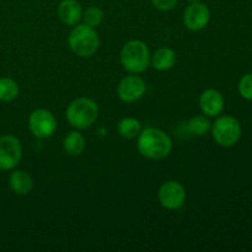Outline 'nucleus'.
<instances>
[{"instance_id": "obj_3", "label": "nucleus", "mask_w": 252, "mask_h": 252, "mask_svg": "<svg viewBox=\"0 0 252 252\" xmlns=\"http://www.w3.org/2000/svg\"><path fill=\"white\" fill-rule=\"evenodd\" d=\"M150 57L152 54L145 42L132 39L121 49V65L129 74H142L150 66Z\"/></svg>"}, {"instance_id": "obj_4", "label": "nucleus", "mask_w": 252, "mask_h": 252, "mask_svg": "<svg viewBox=\"0 0 252 252\" xmlns=\"http://www.w3.org/2000/svg\"><path fill=\"white\" fill-rule=\"evenodd\" d=\"M98 117V106L93 98L78 97L71 101L65 110L69 125L78 130L88 129Z\"/></svg>"}, {"instance_id": "obj_2", "label": "nucleus", "mask_w": 252, "mask_h": 252, "mask_svg": "<svg viewBox=\"0 0 252 252\" xmlns=\"http://www.w3.org/2000/svg\"><path fill=\"white\" fill-rule=\"evenodd\" d=\"M68 46L75 56L89 58L97 52L100 47V37L96 29L86 24H76L68 36Z\"/></svg>"}, {"instance_id": "obj_20", "label": "nucleus", "mask_w": 252, "mask_h": 252, "mask_svg": "<svg viewBox=\"0 0 252 252\" xmlns=\"http://www.w3.org/2000/svg\"><path fill=\"white\" fill-rule=\"evenodd\" d=\"M239 94L245 100L252 101V73L246 74L239 81Z\"/></svg>"}, {"instance_id": "obj_18", "label": "nucleus", "mask_w": 252, "mask_h": 252, "mask_svg": "<svg viewBox=\"0 0 252 252\" xmlns=\"http://www.w3.org/2000/svg\"><path fill=\"white\" fill-rule=\"evenodd\" d=\"M19 85L11 78H0V101L11 102L19 96Z\"/></svg>"}, {"instance_id": "obj_13", "label": "nucleus", "mask_w": 252, "mask_h": 252, "mask_svg": "<svg viewBox=\"0 0 252 252\" xmlns=\"http://www.w3.org/2000/svg\"><path fill=\"white\" fill-rule=\"evenodd\" d=\"M176 63V53L169 47L158 48L150 57V66L158 71H167Z\"/></svg>"}, {"instance_id": "obj_6", "label": "nucleus", "mask_w": 252, "mask_h": 252, "mask_svg": "<svg viewBox=\"0 0 252 252\" xmlns=\"http://www.w3.org/2000/svg\"><path fill=\"white\" fill-rule=\"evenodd\" d=\"M27 126L32 134L38 139H48L56 133L57 120L47 108H36L29 116Z\"/></svg>"}, {"instance_id": "obj_9", "label": "nucleus", "mask_w": 252, "mask_h": 252, "mask_svg": "<svg viewBox=\"0 0 252 252\" xmlns=\"http://www.w3.org/2000/svg\"><path fill=\"white\" fill-rule=\"evenodd\" d=\"M147 93V84L139 74H129L121 79L117 85V95L125 103H134Z\"/></svg>"}, {"instance_id": "obj_15", "label": "nucleus", "mask_w": 252, "mask_h": 252, "mask_svg": "<svg viewBox=\"0 0 252 252\" xmlns=\"http://www.w3.org/2000/svg\"><path fill=\"white\" fill-rule=\"evenodd\" d=\"M86 148V139L78 129L71 130L64 137L63 149L70 157H79Z\"/></svg>"}, {"instance_id": "obj_19", "label": "nucleus", "mask_w": 252, "mask_h": 252, "mask_svg": "<svg viewBox=\"0 0 252 252\" xmlns=\"http://www.w3.org/2000/svg\"><path fill=\"white\" fill-rule=\"evenodd\" d=\"M103 17H105V14H103L102 9H100L98 6H90L85 11H83L81 20L84 21V24L96 29V27L102 24Z\"/></svg>"}, {"instance_id": "obj_1", "label": "nucleus", "mask_w": 252, "mask_h": 252, "mask_svg": "<svg viewBox=\"0 0 252 252\" xmlns=\"http://www.w3.org/2000/svg\"><path fill=\"white\" fill-rule=\"evenodd\" d=\"M138 152L149 160H162L172 150V139L166 132L157 127L142 129L137 137Z\"/></svg>"}, {"instance_id": "obj_16", "label": "nucleus", "mask_w": 252, "mask_h": 252, "mask_svg": "<svg viewBox=\"0 0 252 252\" xmlns=\"http://www.w3.org/2000/svg\"><path fill=\"white\" fill-rule=\"evenodd\" d=\"M142 123L134 117H125L118 122L117 132L125 139H135L142 132Z\"/></svg>"}, {"instance_id": "obj_21", "label": "nucleus", "mask_w": 252, "mask_h": 252, "mask_svg": "<svg viewBox=\"0 0 252 252\" xmlns=\"http://www.w3.org/2000/svg\"><path fill=\"white\" fill-rule=\"evenodd\" d=\"M177 2L179 0H152L153 6L160 11H170V10L175 9Z\"/></svg>"}, {"instance_id": "obj_12", "label": "nucleus", "mask_w": 252, "mask_h": 252, "mask_svg": "<svg viewBox=\"0 0 252 252\" xmlns=\"http://www.w3.org/2000/svg\"><path fill=\"white\" fill-rule=\"evenodd\" d=\"M57 14L66 26H75L83 17V7L78 0H62L57 7Z\"/></svg>"}, {"instance_id": "obj_14", "label": "nucleus", "mask_w": 252, "mask_h": 252, "mask_svg": "<svg viewBox=\"0 0 252 252\" xmlns=\"http://www.w3.org/2000/svg\"><path fill=\"white\" fill-rule=\"evenodd\" d=\"M9 186L17 196H26L33 189V180L24 170H14L9 176Z\"/></svg>"}, {"instance_id": "obj_17", "label": "nucleus", "mask_w": 252, "mask_h": 252, "mask_svg": "<svg viewBox=\"0 0 252 252\" xmlns=\"http://www.w3.org/2000/svg\"><path fill=\"white\" fill-rule=\"evenodd\" d=\"M186 128L191 134L197 135V137H203V135H207L211 132L212 122L207 116L197 115L187 121Z\"/></svg>"}, {"instance_id": "obj_8", "label": "nucleus", "mask_w": 252, "mask_h": 252, "mask_svg": "<svg viewBox=\"0 0 252 252\" xmlns=\"http://www.w3.org/2000/svg\"><path fill=\"white\" fill-rule=\"evenodd\" d=\"M22 158V147L15 135H0V170L10 171L19 165Z\"/></svg>"}, {"instance_id": "obj_7", "label": "nucleus", "mask_w": 252, "mask_h": 252, "mask_svg": "<svg viewBox=\"0 0 252 252\" xmlns=\"http://www.w3.org/2000/svg\"><path fill=\"white\" fill-rule=\"evenodd\" d=\"M158 199L162 208L167 211H177L186 202V189L184 185L175 180L165 181L158 191Z\"/></svg>"}, {"instance_id": "obj_11", "label": "nucleus", "mask_w": 252, "mask_h": 252, "mask_svg": "<svg viewBox=\"0 0 252 252\" xmlns=\"http://www.w3.org/2000/svg\"><path fill=\"white\" fill-rule=\"evenodd\" d=\"M199 108L207 117H218L224 110V97L220 91L207 89L199 96Z\"/></svg>"}, {"instance_id": "obj_22", "label": "nucleus", "mask_w": 252, "mask_h": 252, "mask_svg": "<svg viewBox=\"0 0 252 252\" xmlns=\"http://www.w3.org/2000/svg\"><path fill=\"white\" fill-rule=\"evenodd\" d=\"M189 2H197V1H201V0H189Z\"/></svg>"}, {"instance_id": "obj_5", "label": "nucleus", "mask_w": 252, "mask_h": 252, "mask_svg": "<svg viewBox=\"0 0 252 252\" xmlns=\"http://www.w3.org/2000/svg\"><path fill=\"white\" fill-rule=\"evenodd\" d=\"M214 142L224 148L234 147L241 138V125L230 115L218 116L211 128Z\"/></svg>"}, {"instance_id": "obj_10", "label": "nucleus", "mask_w": 252, "mask_h": 252, "mask_svg": "<svg viewBox=\"0 0 252 252\" xmlns=\"http://www.w3.org/2000/svg\"><path fill=\"white\" fill-rule=\"evenodd\" d=\"M211 20V10L201 1L191 2L184 12V25L192 32H198L206 29Z\"/></svg>"}]
</instances>
